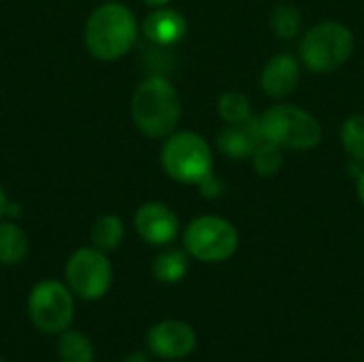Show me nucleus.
I'll use <instances>...</instances> for the list:
<instances>
[{"instance_id": "nucleus-1", "label": "nucleus", "mask_w": 364, "mask_h": 362, "mask_svg": "<svg viewBox=\"0 0 364 362\" xmlns=\"http://www.w3.org/2000/svg\"><path fill=\"white\" fill-rule=\"evenodd\" d=\"M136 36V17L122 2H105L96 6L83 28L87 51L102 62H115L124 58L134 47Z\"/></svg>"}, {"instance_id": "nucleus-2", "label": "nucleus", "mask_w": 364, "mask_h": 362, "mask_svg": "<svg viewBox=\"0 0 364 362\" xmlns=\"http://www.w3.org/2000/svg\"><path fill=\"white\" fill-rule=\"evenodd\" d=\"M134 126L149 139H166L181 119V98L164 77H147L130 98Z\"/></svg>"}, {"instance_id": "nucleus-3", "label": "nucleus", "mask_w": 364, "mask_h": 362, "mask_svg": "<svg viewBox=\"0 0 364 362\" xmlns=\"http://www.w3.org/2000/svg\"><path fill=\"white\" fill-rule=\"evenodd\" d=\"M354 53V34L341 21H320L301 36L299 60L318 75L339 70Z\"/></svg>"}, {"instance_id": "nucleus-4", "label": "nucleus", "mask_w": 364, "mask_h": 362, "mask_svg": "<svg viewBox=\"0 0 364 362\" xmlns=\"http://www.w3.org/2000/svg\"><path fill=\"white\" fill-rule=\"evenodd\" d=\"M262 139L279 145L282 149L307 151L320 145L322 126L305 109L296 105H273L260 117Z\"/></svg>"}, {"instance_id": "nucleus-5", "label": "nucleus", "mask_w": 364, "mask_h": 362, "mask_svg": "<svg viewBox=\"0 0 364 362\" xmlns=\"http://www.w3.org/2000/svg\"><path fill=\"white\" fill-rule=\"evenodd\" d=\"M160 162L164 173L179 181L198 186L213 173V156L209 143L198 132H173L162 143Z\"/></svg>"}, {"instance_id": "nucleus-6", "label": "nucleus", "mask_w": 364, "mask_h": 362, "mask_svg": "<svg viewBox=\"0 0 364 362\" xmlns=\"http://www.w3.org/2000/svg\"><path fill=\"white\" fill-rule=\"evenodd\" d=\"M28 318L45 335H60L75 320V294L64 282L41 280L28 294Z\"/></svg>"}, {"instance_id": "nucleus-7", "label": "nucleus", "mask_w": 364, "mask_h": 362, "mask_svg": "<svg viewBox=\"0 0 364 362\" xmlns=\"http://www.w3.org/2000/svg\"><path fill=\"white\" fill-rule=\"evenodd\" d=\"M66 286L81 301H100L113 286V265L98 247H79L64 267Z\"/></svg>"}, {"instance_id": "nucleus-8", "label": "nucleus", "mask_w": 364, "mask_h": 362, "mask_svg": "<svg viewBox=\"0 0 364 362\" xmlns=\"http://www.w3.org/2000/svg\"><path fill=\"white\" fill-rule=\"evenodd\" d=\"M186 252L200 262H224L239 247L237 228L220 215H200L183 233Z\"/></svg>"}, {"instance_id": "nucleus-9", "label": "nucleus", "mask_w": 364, "mask_h": 362, "mask_svg": "<svg viewBox=\"0 0 364 362\" xmlns=\"http://www.w3.org/2000/svg\"><path fill=\"white\" fill-rule=\"evenodd\" d=\"M147 350L162 361H181L196 348V333L181 320H162L145 337Z\"/></svg>"}, {"instance_id": "nucleus-10", "label": "nucleus", "mask_w": 364, "mask_h": 362, "mask_svg": "<svg viewBox=\"0 0 364 362\" xmlns=\"http://www.w3.org/2000/svg\"><path fill=\"white\" fill-rule=\"evenodd\" d=\"M134 228L145 243L168 245L179 235V218L168 205L160 201H149L136 209Z\"/></svg>"}, {"instance_id": "nucleus-11", "label": "nucleus", "mask_w": 364, "mask_h": 362, "mask_svg": "<svg viewBox=\"0 0 364 362\" xmlns=\"http://www.w3.org/2000/svg\"><path fill=\"white\" fill-rule=\"evenodd\" d=\"M299 81H301V60H296L292 53L273 55L260 75L262 92L275 100L290 96L296 90Z\"/></svg>"}, {"instance_id": "nucleus-12", "label": "nucleus", "mask_w": 364, "mask_h": 362, "mask_svg": "<svg viewBox=\"0 0 364 362\" xmlns=\"http://www.w3.org/2000/svg\"><path fill=\"white\" fill-rule=\"evenodd\" d=\"M262 130L258 117H252L245 124L224 126L218 134V149L230 160H245L252 158L256 147L262 143Z\"/></svg>"}, {"instance_id": "nucleus-13", "label": "nucleus", "mask_w": 364, "mask_h": 362, "mask_svg": "<svg viewBox=\"0 0 364 362\" xmlns=\"http://www.w3.org/2000/svg\"><path fill=\"white\" fill-rule=\"evenodd\" d=\"M186 32H188V21L183 13L171 6L154 9L143 21V34L160 47L177 45L179 41H183Z\"/></svg>"}, {"instance_id": "nucleus-14", "label": "nucleus", "mask_w": 364, "mask_h": 362, "mask_svg": "<svg viewBox=\"0 0 364 362\" xmlns=\"http://www.w3.org/2000/svg\"><path fill=\"white\" fill-rule=\"evenodd\" d=\"M30 250L28 235L13 220H0V265L15 267L26 260Z\"/></svg>"}, {"instance_id": "nucleus-15", "label": "nucleus", "mask_w": 364, "mask_h": 362, "mask_svg": "<svg viewBox=\"0 0 364 362\" xmlns=\"http://www.w3.org/2000/svg\"><path fill=\"white\" fill-rule=\"evenodd\" d=\"M190 269V254L186 250H164L151 262V273L162 284H177Z\"/></svg>"}, {"instance_id": "nucleus-16", "label": "nucleus", "mask_w": 364, "mask_h": 362, "mask_svg": "<svg viewBox=\"0 0 364 362\" xmlns=\"http://www.w3.org/2000/svg\"><path fill=\"white\" fill-rule=\"evenodd\" d=\"M58 358L60 362H94L96 361V348L92 339L81 331H64L58 335Z\"/></svg>"}, {"instance_id": "nucleus-17", "label": "nucleus", "mask_w": 364, "mask_h": 362, "mask_svg": "<svg viewBox=\"0 0 364 362\" xmlns=\"http://www.w3.org/2000/svg\"><path fill=\"white\" fill-rule=\"evenodd\" d=\"M92 245L98 247L100 252L109 254V252H115L124 237H126V228H124V222L122 218L113 215V213H105L100 215L94 224H92Z\"/></svg>"}, {"instance_id": "nucleus-18", "label": "nucleus", "mask_w": 364, "mask_h": 362, "mask_svg": "<svg viewBox=\"0 0 364 362\" xmlns=\"http://www.w3.org/2000/svg\"><path fill=\"white\" fill-rule=\"evenodd\" d=\"M218 113L224 119V124H228V126L245 124V122H250L254 117L250 98L245 94H241V92L222 94L220 100H218Z\"/></svg>"}, {"instance_id": "nucleus-19", "label": "nucleus", "mask_w": 364, "mask_h": 362, "mask_svg": "<svg viewBox=\"0 0 364 362\" xmlns=\"http://www.w3.org/2000/svg\"><path fill=\"white\" fill-rule=\"evenodd\" d=\"M301 26H303L301 11L294 4H279L273 9L271 28L279 38H284V41L296 38L301 34Z\"/></svg>"}, {"instance_id": "nucleus-20", "label": "nucleus", "mask_w": 364, "mask_h": 362, "mask_svg": "<svg viewBox=\"0 0 364 362\" xmlns=\"http://www.w3.org/2000/svg\"><path fill=\"white\" fill-rule=\"evenodd\" d=\"M341 143L343 149L364 166V113L350 115L341 126Z\"/></svg>"}, {"instance_id": "nucleus-21", "label": "nucleus", "mask_w": 364, "mask_h": 362, "mask_svg": "<svg viewBox=\"0 0 364 362\" xmlns=\"http://www.w3.org/2000/svg\"><path fill=\"white\" fill-rule=\"evenodd\" d=\"M252 164H254V171L260 175V177H273L279 173L282 164H284V154H282V147L271 143V141H262L256 151L252 154Z\"/></svg>"}, {"instance_id": "nucleus-22", "label": "nucleus", "mask_w": 364, "mask_h": 362, "mask_svg": "<svg viewBox=\"0 0 364 362\" xmlns=\"http://www.w3.org/2000/svg\"><path fill=\"white\" fill-rule=\"evenodd\" d=\"M13 215H19V205L9 201V196H6V192H4V188L0 183V220L13 218Z\"/></svg>"}, {"instance_id": "nucleus-23", "label": "nucleus", "mask_w": 364, "mask_h": 362, "mask_svg": "<svg viewBox=\"0 0 364 362\" xmlns=\"http://www.w3.org/2000/svg\"><path fill=\"white\" fill-rule=\"evenodd\" d=\"M198 188H200V192H203L205 196H218L220 190H222V186H220V181L213 177V173H211L207 179H203V181L198 183Z\"/></svg>"}, {"instance_id": "nucleus-24", "label": "nucleus", "mask_w": 364, "mask_h": 362, "mask_svg": "<svg viewBox=\"0 0 364 362\" xmlns=\"http://www.w3.org/2000/svg\"><path fill=\"white\" fill-rule=\"evenodd\" d=\"M122 362H151V361H149V356H147L145 352H132V354H128V356H126Z\"/></svg>"}, {"instance_id": "nucleus-25", "label": "nucleus", "mask_w": 364, "mask_h": 362, "mask_svg": "<svg viewBox=\"0 0 364 362\" xmlns=\"http://www.w3.org/2000/svg\"><path fill=\"white\" fill-rule=\"evenodd\" d=\"M356 192H358V198H360L364 207V169L356 175Z\"/></svg>"}, {"instance_id": "nucleus-26", "label": "nucleus", "mask_w": 364, "mask_h": 362, "mask_svg": "<svg viewBox=\"0 0 364 362\" xmlns=\"http://www.w3.org/2000/svg\"><path fill=\"white\" fill-rule=\"evenodd\" d=\"M145 4H149V6H154V9H160V6H166L171 0H143Z\"/></svg>"}, {"instance_id": "nucleus-27", "label": "nucleus", "mask_w": 364, "mask_h": 362, "mask_svg": "<svg viewBox=\"0 0 364 362\" xmlns=\"http://www.w3.org/2000/svg\"><path fill=\"white\" fill-rule=\"evenodd\" d=\"M0 362H4V361H2V358H0Z\"/></svg>"}]
</instances>
